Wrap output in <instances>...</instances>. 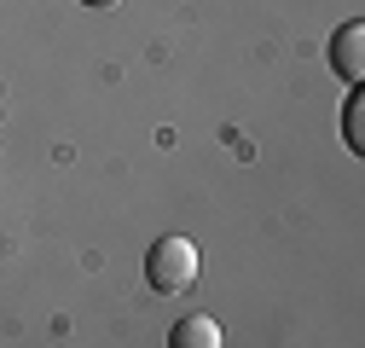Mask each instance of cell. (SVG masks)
<instances>
[{
  "mask_svg": "<svg viewBox=\"0 0 365 348\" xmlns=\"http://www.w3.org/2000/svg\"><path fill=\"white\" fill-rule=\"evenodd\" d=\"M145 279H151L157 296L192 290V279H197V244L192 238H157L151 255H145Z\"/></svg>",
  "mask_w": 365,
  "mask_h": 348,
  "instance_id": "obj_1",
  "label": "cell"
},
{
  "mask_svg": "<svg viewBox=\"0 0 365 348\" xmlns=\"http://www.w3.org/2000/svg\"><path fill=\"white\" fill-rule=\"evenodd\" d=\"M331 64H336V76L342 81H365V24H342L336 29V41H331Z\"/></svg>",
  "mask_w": 365,
  "mask_h": 348,
  "instance_id": "obj_2",
  "label": "cell"
},
{
  "mask_svg": "<svg viewBox=\"0 0 365 348\" xmlns=\"http://www.w3.org/2000/svg\"><path fill=\"white\" fill-rule=\"evenodd\" d=\"M226 337H220V325L209 319V314H186L174 331H168V348H220Z\"/></svg>",
  "mask_w": 365,
  "mask_h": 348,
  "instance_id": "obj_3",
  "label": "cell"
},
{
  "mask_svg": "<svg viewBox=\"0 0 365 348\" xmlns=\"http://www.w3.org/2000/svg\"><path fill=\"white\" fill-rule=\"evenodd\" d=\"M342 122H348V145L365 151V128H359V122H365V99H359V87H354V99H348V116H342Z\"/></svg>",
  "mask_w": 365,
  "mask_h": 348,
  "instance_id": "obj_4",
  "label": "cell"
},
{
  "mask_svg": "<svg viewBox=\"0 0 365 348\" xmlns=\"http://www.w3.org/2000/svg\"><path fill=\"white\" fill-rule=\"evenodd\" d=\"M81 6H122V0H81Z\"/></svg>",
  "mask_w": 365,
  "mask_h": 348,
  "instance_id": "obj_5",
  "label": "cell"
}]
</instances>
